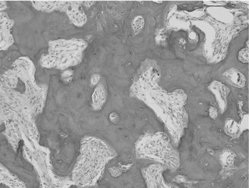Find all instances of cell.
Here are the masks:
<instances>
[{
  "label": "cell",
  "mask_w": 249,
  "mask_h": 188,
  "mask_svg": "<svg viewBox=\"0 0 249 188\" xmlns=\"http://www.w3.org/2000/svg\"><path fill=\"white\" fill-rule=\"evenodd\" d=\"M139 77L135 86L139 98L148 105L165 123L172 137L181 136L188 123L184 105L186 94L183 90H177L167 93L158 86L160 74L154 68L146 70Z\"/></svg>",
  "instance_id": "obj_1"
},
{
  "label": "cell",
  "mask_w": 249,
  "mask_h": 188,
  "mask_svg": "<svg viewBox=\"0 0 249 188\" xmlns=\"http://www.w3.org/2000/svg\"><path fill=\"white\" fill-rule=\"evenodd\" d=\"M35 65L28 58H20L13 68L3 74V97L7 98L12 110L32 119L40 112L45 100L46 90L35 83Z\"/></svg>",
  "instance_id": "obj_2"
},
{
  "label": "cell",
  "mask_w": 249,
  "mask_h": 188,
  "mask_svg": "<svg viewBox=\"0 0 249 188\" xmlns=\"http://www.w3.org/2000/svg\"><path fill=\"white\" fill-rule=\"evenodd\" d=\"M114 155V151L107 143L96 137H86L82 140L73 180L82 186L94 185L101 176L106 164Z\"/></svg>",
  "instance_id": "obj_3"
},
{
  "label": "cell",
  "mask_w": 249,
  "mask_h": 188,
  "mask_svg": "<svg viewBox=\"0 0 249 188\" xmlns=\"http://www.w3.org/2000/svg\"><path fill=\"white\" fill-rule=\"evenodd\" d=\"M136 153L140 157L157 161L170 169L175 170L179 166V155L163 133L142 137L137 144Z\"/></svg>",
  "instance_id": "obj_4"
},
{
  "label": "cell",
  "mask_w": 249,
  "mask_h": 188,
  "mask_svg": "<svg viewBox=\"0 0 249 188\" xmlns=\"http://www.w3.org/2000/svg\"><path fill=\"white\" fill-rule=\"evenodd\" d=\"M86 47V42L78 39L51 41L48 54L41 58V65L59 69L76 66L82 61Z\"/></svg>",
  "instance_id": "obj_5"
},
{
  "label": "cell",
  "mask_w": 249,
  "mask_h": 188,
  "mask_svg": "<svg viewBox=\"0 0 249 188\" xmlns=\"http://www.w3.org/2000/svg\"><path fill=\"white\" fill-rule=\"evenodd\" d=\"M165 166L160 164H154L143 169L142 174L150 188H167L169 185L163 181V172Z\"/></svg>",
  "instance_id": "obj_6"
},
{
  "label": "cell",
  "mask_w": 249,
  "mask_h": 188,
  "mask_svg": "<svg viewBox=\"0 0 249 188\" xmlns=\"http://www.w3.org/2000/svg\"><path fill=\"white\" fill-rule=\"evenodd\" d=\"M209 89L216 97L220 112L224 113L227 110V95L229 93V89L225 85L220 83L219 81H213L210 85Z\"/></svg>",
  "instance_id": "obj_7"
},
{
  "label": "cell",
  "mask_w": 249,
  "mask_h": 188,
  "mask_svg": "<svg viewBox=\"0 0 249 188\" xmlns=\"http://www.w3.org/2000/svg\"><path fill=\"white\" fill-rule=\"evenodd\" d=\"M13 26V21L7 15L1 13V49L7 50L13 43V38L11 35V28Z\"/></svg>",
  "instance_id": "obj_8"
},
{
  "label": "cell",
  "mask_w": 249,
  "mask_h": 188,
  "mask_svg": "<svg viewBox=\"0 0 249 188\" xmlns=\"http://www.w3.org/2000/svg\"><path fill=\"white\" fill-rule=\"evenodd\" d=\"M78 2H70V5L66 10V13L70 17L73 24L76 26H83L87 21V16L83 10L81 9Z\"/></svg>",
  "instance_id": "obj_9"
},
{
  "label": "cell",
  "mask_w": 249,
  "mask_h": 188,
  "mask_svg": "<svg viewBox=\"0 0 249 188\" xmlns=\"http://www.w3.org/2000/svg\"><path fill=\"white\" fill-rule=\"evenodd\" d=\"M223 77L226 81L232 86L242 88L244 87L246 83V78L244 74L236 69L235 68H231L223 73Z\"/></svg>",
  "instance_id": "obj_10"
},
{
  "label": "cell",
  "mask_w": 249,
  "mask_h": 188,
  "mask_svg": "<svg viewBox=\"0 0 249 188\" xmlns=\"http://www.w3.org/2000/svg\"><path fill=\"white\" fill-rule=\"evenodd\" d=\"M107 98V92L103 84L99 83L92 95V105L95 110H100L105 105Z\"/></svg>",
  "instance_id": "obj_11"
},
{
  "label": "cell",
  "mask_w": 249,
  "mask_h": 188,
  "mask_svg": "<svg viewBox=\"0 0 249 188\" xmlns=\"http://www.w3.org/2000/svg\"><path fill=\"white\" fill-rule=\"evenodd\" d=\"M1 181L11 188H25L22 181L1 165Z\"/></svg>",
  "instance_id": "obj_12"
},
{
  "label": "cell",
  "mask_w": 249,
  "mask_h": 188,
  "mask_svg": "<svg viewBox=\"0 0 249 188\" xmlns=\"http://www.w3.org/2000/svg\"><path fill=\"white\" fill-rule=\"evenodd\" d=\"M225 131L227 135H230L232 137H236L242 132L239 123L235 120L228 119L225 123Z\"/></svg>",
  "instance_id": "obj_13"
},
{
  "label": "cell",
  "mask_w": 249,
  "mask_h": 188,
  "mask_svg": "<svg viewBox=\"0 0 249 188\" xmlns=\"http://www.w3.org/2000/svg\"><path fill=\"white\" fill-rule=\"evenodd\" d=\"M220 161L223 166H227V167L232 166L235 161V155L231 151L227 150V151L222 153L220 155Z\"/></svg>",
  "instance_id": "obj_14"
},
{
  "label": "cell",
  "mask_w": 249,
  "mask_h": 188,
  "mask_svg": "<svg viewBox=\"0 0 249 188\" xmlns=\"http://www.w3.org/2000/svg\"><path fill=\"white\" fill-rule=\"evenodd\" d=\"M238 59L242 63L249 62V49L244 48L241 50L238 54Z\"/></svg>",
  "instance_id": "obj_15"
},
{
  "label": "cell",
  "mask_w": 249,
  "mask_h": 188,
  "mask_svg": "<svg viewBox=\"0 0 249 188\" xmlns=\"http://www.w3.org/2000/svg\"><path fill=\"white\" fill-rule=\"evenodd\" d=\"M144 26V19L142 17H135L133 21V28L135 30H139Z\"/></svg>",
  "instance_id": "obj_16"
},
{
  "label": "cell",
  "mask_w": 249,
  "mask_h": 188,
  "mask_svg": "<svg viewBox=\"0 0 249 188\" xmlns=\"http://www.w3.org/2000/svg\"><path fill=\"white\" fill-rule=\"evenodd\" d=\"M239 126H240L242 131L248 129V127H249V116L248 115H245L244 117L242 118L240 123H239Z\"/></svg>",
  "instance_id": "obj_17"
},
{
  "label": "cell",
  "mask_w": 249,
  "mask_h": 188,
  "mask_svg": "<svg viewBox=\"0 0 249 188\" xmlns=\"http://www.w3.org/2000/svg\"><path fill=\"white\" fill-rule=\"evenodd\" d=\"M72 71L71 70H66L62 74V79L64 80L66 82H70L72 78Z\"/></svg>",
  "instance_id": "obj_18"
},
{
  "label": "cell",
  "mask_w": 249,
  "mask_h": 188,
  "mask_svg": "<svg viewBox=\"0 0 249 188\" xmlns=\"http://www.w3.org/2000/svg\"><path fill=\"white\" fill-rule=\"evenodd\" d=\"M189 40L191 43H196L198 40V36L195 31H192L189 34Z\"/></svg>",
  "instance_id": "obj_19"
},
{
  "label": "cell",
  "mask_w": 249,
  "mask_h": 188,
  "mask_svg": "<svg viewBox=\"0 0 249 188\" xmlns=\"http://www.w3.org/2000/svg\"><path fill=\"white\" fill-rule=\"evenodd\" d=\"M218 110L214 106H211L209 109V115L213 119H216L218 117Z\"/></svg>",
  "instance_id": "obj_20"
},
{
  "label": "cell",
  "mask_w": 249,
  "mask_h": 188,
  "mask_svg": "<svg viewBox=\"0 0 249 188\" xmlns=\"http://www.w3.org/2000/svg\"><path fill=\"white\" fill-rule=\"evenodd\" d=\"M100 76H99L98 74H94L93 75L91 78V85H97L100 83Z\"/></svg>",
  "instance_id": "obj_21"
}]
</instances>
